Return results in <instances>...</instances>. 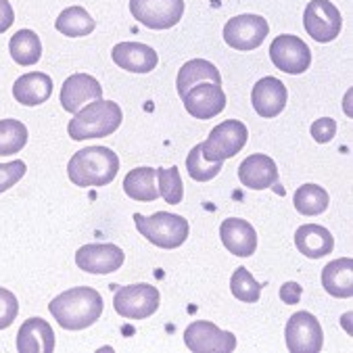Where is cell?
Returning <instances> with one entry per match:
<instances>
[{
  "instance_id": "obj_26",
  "label": "cell",
  "mask_w": 353,
  "mask_h": 353,
  "mask_svg": "<svg viewBox=\"0 0 353 353\" xmlns=\"http://www.w3.org/2000/svg\"><path fill=\"white\" fill-rule=\"evenodd\" d=\"M54 28L59 34L67 38H84L94 32L97 21L84 7H67L65 11L59 13Z\"/></svg>"
},
{
  "instance_id": "obj_22",
  "label": "cell",
  "mask_w": 353,
  "mask_h": 353,
  "mask_svg": "<svg viewBox=\"0 0 353 353\" xmlns=\"http://www.w3.org/2000/svg\"><path fill=\"white\" fill-rule=\"evenodd\" d=\"M322 287L336 299H349L353 295V259L341 257L322 270Z\"/></svg>"
},
{
  "instance_id": "obj_25",
  "label": "cell",
  "mask_w": 353,
  "mask_h": 353,
  "mask_svg": "<svg viewBox=\"0 0 353 353\" xmlns=\"http://www.w3.org/2000/svg\"><path fill=\"white\" fill-rule=\"evenodd\" d=\"M155 168H134L123 178V192L132 201L151 203L159 199V190L155 186Z\"/></svg>"
},
{
  "instance_id": "obj_29",
  "label": "cell",
  "mask_w": 353,
  "mask_h": 353,
  "mask_svg": "<svg viewBox=\"0 0 353 353\" xmlns=\"http://www.w3.org/2000/svg\"><path fill=\"white\" fill-rule=\"evenodd\" d=\"M28 145V128L19 119H0V155L9 157Z\"/></svg>"
},
{
  "instance_id": "obj_23",
  "label": "cell",
  "mask_w": 353,
  "mask_h": 353,
  "mask_svg": "<svg viewBox=\"0 0 353 353\" xmlns=\"http://www.w3.org/2000/svg\"><path fill=\"white\" fill-rule=\"evenodd\" d=\"M295 247L310 259H320L334 249V236L320 224H303L295 232Z\"/></svg>"
},
{
  "instance_id": "obj_17",
  "label": "cell",
  "mask_w": 353,
  "mask_h": 353,
  "mask_svg": "<svg viewBox=\"0 0 353 353\" xmlns=\"http://www.w3.org/2000/svg\"><path fill=\"white\" fill-rule=\"evenodd\" d=\"M111 59L117 67L132 74H151L159 63L155 48L143 42H119L111 50Z\"/></svg>"
},
{
  "instance_id": "obj_30",
  "label": "cell",
  "mask_w": 353,
  "mask_h": 353,
  "mask_svg": "<svg viewBox=\"0 0 353 353\" xmlns=\"http://www.w3.org/2000/svg\"><path fill=\"white\" fill-rule=\"evenodd\" d=\"M230 291L243 303H257L261 297V285L253 278V274L247 268L234 270L230 278Z\"/></svg>"
},
{
  "instance_id": "obj_28",
  "label": "cell",
  "mask_w": 353,
  "mask_h": 353,
  "mask_svg": "<svg viewBox=\"0 0 353 353\" xmlns=\"http://www.w3.org/2000/svg\"><path fill=\"white\" fill-rule=\"evenodd\" d=\"M293 205L297 209V214H301V216H307V218L320 216L328 209L330 196H328L326 188H322L318 184H303L295 190Z\"/></svg>"
},
{
  "instance_id": "obj_20",
  "label": "cell",
  "mask_w": 353,
  "mask_h": 353,
  "mask_svg": "<svg viewBox=\"0 0 353 353\" xmlns=\"http://www.w3.org/2000/svg\"><path fill=\"white\" fill-rule=\"evenodd\" d=\"M239 180L243 182V186H247L251 190L270 188L278 182L276 161L268 155H261V153L249 155L239 168Z\"/></svg>"
},
{
  "instance_id": "obj_27",
  "label": "cell",
  "mask_w": 353,
  "mask_h": 353,
  "mask_svg": "<svg viewBox=\"0 0 353 353\" xmlns=\"http://www.w3.org/2000/svg\"><path fill=\"white\" fill-rule=\"evenodd\" d=\"M11 59L21 67H32L42 57V42L34 30H19L9 42Z\"/></svg>"
},
{
  "instance_id": "obj_21",
  "label": "cell",
  "mask_w": 353,
  "mask_h": 353,
  "mask_svg": "<svg viewBox=\"0 0 353 353\" xmlns=\"http://www.w3.org/2000/svg\"><path fill=\"white\" fill-rule=\"evenodd\" d=\"M52 78L42 72H30L13 84V97L23 107H38L52 94Z\"/></svg>"
},
{
  "instance_id": "obj_36",
  "label": "cell",
  "mask_w": 353,
  "mask_h": 353,
  "mask_svg": "<svg viewBox=\"0 0 353 353\" xmlns=\"http://www.w3.org/2000/svg\"><path fill=\"white\" fill-rule=\"evenodd\" d=\"M301 295H303V289H301V285H297V282H285V285L280 287V299L287 305L299 303Z\"/></svg>"
},
{
  "instance_id": "obj_1",
  "label": "cell",
  "mask_w": 353,
  "mask_h": 353,
  "mask_svg": "<svg viewBox=\"0 0 353 353\" xmlns=\"http://www.w3.org/2000/svg\"><path fill=\"white\" fill-rule=\"evenodd\" d=\"M103 297L92 287H76L57 295L48 303V312L65 330H84L103 314Z\"/></svg>"
},
{
  "instance_id": "obj_3",
  "label": "cell",
  "mask_w": 353,
  "mask_h": 353,
  "mask_svg": "<svg viewBox=\"0 0 353 353\" xmlns=\"http://www.w3.org/2000/svg\"><path fill=\"white\" fill-rule=\"evenodd\" d=\"M123 113L121 107L113 101H92L69 121L67 132L74 140H88V138H107L121 125Z\"/></svg>"
},
{
  "instance_id": "obj_32",
  "label": "cell",
  "mask_w": 353,
  "mask_h": 353,
  "mask_svg": "<svg viewBox=\"0 0 353 353\" xmlns=\"http://www.w3.org/2000/svg\"><path fill=\"white\" fill-rule=\"evenodd\" d=\"M155 180L159 182L157 190H159V196H163L165 203L170 205H178L182 203V196H184V184H182V176L178 172V168H168V170H155Z\"/></svg>"
},
{
  "instance_id": "obj_10",
  "label": "cell",
  "mask_w": 353,
  "mask_h": 353,
  "mask_svg": "<svg viewBox=\"0 0 353 353\" xmlns=\"http://www.w3.org/2000/svg\"><path fill=\"white\" fill-rule=\"evenodd\" d=\"M270 34V26L261 15H236L224 26V42L241 52L255 50L261 46L265 36Z\"/></svg>"
},
{
  "instance_id": "obj_34",
  "label": "cell",
  "mask_w": 353,
  "mask_h": 353,
  "mask_svg": "<svg viewBox=\"0 0 353 353\" xmlns=\"http://www.w3.org/2000/svg\"><path fill=\"white\" fill-rule=\"evenodd\" d=\"M19 314V301L17 297L9 291L0 287V330L9 328Z\"/></svg>"
},
{
  "instance_id": "obj_12",
  "label": "cell",
  "mask_w": 353,
  "mask_h": 353,
  "mask_svg": "<svg viewBox=\"0 0 353 353\" xmlns=\"http://www.w3.org/2000/svg\"><path fill=\"white\" fill-rule=\"evenodd\" d=\"M303 26L316 42L326 44L336 40V36L341 34L343 17L330 0H312L303 13Z\"/></svg>"
},
{
  "instance_id": "obj_19",
  "label": "cell",
  "mask_w": 353,
  "mask_h": 353,
  "mask_svg": "<svg viewBox=\"0 0 353 353\" xmlns=\"http://www.w3.org/2000/svg\"><path fill=\"white\" fill-rule=\"evenodd\" d=\"M19 353H52L54 351V330L44 318H30L21 324L17 332Z\"/></svg>"
},
{
  "instance_id": "obj_37",
  "label": "cell",
  "mask_w": 353,
  "mask_h": 353,
  "mask_svg": "<svg viewBox=\"0 0 353 353\" xmlns=\"http://www.w3.org/2000/svg\"><path fill=\"white\" fill-rule=\"evenodd\" d=\"M15 21V13L9 0H0V34H5Z\"/></svg>"
},
{
  "instance_id": "obj_4",
  "label": "cell",
  "mask_w": 353,
  "mask_h": 353,
  "mask_svg": "<svg viewBox=\"0 0 353 353\" xmlns=\"http://www.w3.org/2000/svg\"><path fill=\"white\" fill-rule=\"evenodd\" d=\"M134 224L140 234L159 249H178L186 243L190 230L188 220L170 211H157L149 218L134 214Z\"/></svg>"
},
{
  "instance_id": "obj_18",
  "label": "cell",
  "mask_w": 353,
  "mask_h": 353,
  "mask_svg": "<svg viewBox=\"0 0 353 353\" xmlns=\"http://www.w3.org/2000/svg\"><path fill=\"white\" fill-rule=\"evenodd\" d=\"M220 239L224 247L236 257H251L257 251L255 228L241 218H228L220 226Z\"/></svg>"
},
{
  "instance_id": "obj_9",
  "label": "cell",
  "mask_w": 353,
  "mask_h": 353,
  "mask_svg": "<svg viewBox=\"0 0 353 353\" xmlns=\"http://www.w3.org/2000/svg\"><path fill=\"white\" fill-rule=\"evenodd\" d=\"M285 341L291 353H320L324 347V330L316 316L297 312L285 326Z\"/></svg>"
},
{
  "instance_id": "obj_15",
  "label": "cell",
  "mask_w": 353,
  "mask_h": 353,
  "mask_svg": "<svg viewBox=\"0 0 353 353\" xmlns=\"http://www.w3.org/2000/svg\"><path fill=\"white\" fill-rule=\"evenodd\" d=\"M287 101H289L287 86L282 84L278 78H272V76L261 78L251 90L253 109L263 119H272V117L280 115L287 107Z\"/></svg>"
},
{
  "instance_id": "obj_16",
  "label": "cell",
  "mask_w": 353,
  "mask_h": 353,
  "mask_svg": "<svg viewBox=\"0 0 353 353\" xmlns=\"http://www.w3.org/2000/svg\"><path fill=\"white\" fill-rule=\"evenodd\" d=\"M103 99V86L97 78L88 74H74L69 76L61 86V107L67 113H78L86 103Z\"/></svg>"
},
{
  "instance_id": "obj_35",
  "label": "cell",
  "mask_w": 353,
  "mask_h": 353,
  "mask_svg": "<svg viewBox=\"0 0 353 353\" xmlns=\"http://www.w3.org/2000/svg\"><path fill=\"white\" fill-rule=\"evenodd\" d=\"M310 132H312L316 143L326 145V143H330V140L334 138V134H336V121L330 119V117H320V119H316L312 123Z\"/></svg>"
},
{
  "instance_id": "obj_14",
  "label": "cell",
  "mask_w": 353,
  "mask_h": 353,
  "mask_svg": "<svg viewBox=\"0 0 353 353\" xmlns=\"http://www.w3.org/2000/svg\"><path fill=\"white\" fill-rule=\"evenodd\" d=\"M125 261V253L111 243H90L78 249L76 265L88 274H111L117 272Z\"/></svg>"
},
{
  "instance_id": "obj_5",
  "label": "cell",
  "mask_w": 353,
  "mask_h": 353,
  "mask_svg": "<svg viewBox=\"0 0 353 353\" xmlns=\"http://www.w3.org/2000/svg\"><path fill=\"white\" fill-rule=\"evenodd\" d=\"M249 140V130L239 119H226L211 130L209 138L201 143V153L209 161H226L239 155Z\"/></svg>"
},
{
  "instance_id": "obj_31",
  "label": "cell",
  "mask_w": 353,
  "mask_h": 353,
  "mask_svg": "<svg viewBox=\"0 0 353 353\" xmlns=\"http://www.w3.org/2000/svg\"><path fill=\"white\" fill-rule=\"evenodd\" d=\"M186 170L194 182H209L222 172V161L205 159V155L201 153V145H196V147H192V151L186 157Z\"/></svg>"
},
{
  "instance_id": "obj_13",
  "label": "cell",
  "mask_w": 353,
  "mask_h": 353,
  "mask_svg": "<svg viewBox=\"0 0 353 353\" xmlns=\"http://www.w3.org/2000/svg\"><path fill=\"white\" fill-rule=\"evenodd\" d=\"M184 109L188 115L194 119H211L218 117L226 109V92L222 84H211V82H201L192 86L184 97H182Z\"/></svg>"
},
{
  "instance_id": "obj_6",
  "label": "cell",
  "mask_w": 353,
  "mask_h": 353,
  "mask_svg": "<svg viewBox=\"0 0 353 353\" xmlns=\"http://www.w3.org/2000/svg\"><path fill=\"white\" fill-rule=\"evenodd\" d=\"M161 295L157 287L151 285H130L119 287L113 297V307L121 318L145 320L159 310Z\"/></svg>"
},
{
  "instance_id": "obj_8",
  "label": "cell",
  "mask_w": 353,
  "mask_h": 353,
  "mask_svg": "<svg viewBox=\"0 0 353 353\" xmlns=\"http://www.w3.org/2000/svg\"><path fill=\"white\" fill-rule=\"evenodd\" d=\"M130 13L149 30H172L184 15V0H130Z\"/></svg>"
},
{
  "instance_id": "obj_7",
  "label": "cell",
  "mask_w": 353,
  "mask_h": 353,
  "mask_svg": "<svg viewBox=\"0 0 353 353\" xmlns=\"http://www.w3.org/2000/svg\"><path fill=\"white\" fill-rule=\"evenodd\" d=\"M270 59L280 72L301 76L312 65V50L299 36L282 34L276 36L274 42L270 44Z\"/></svg>"
},
{
  "instance_id": "obj_2",
  "label": "cell",
  "mask_w": 353,
  "mask_h": 353,
  "mask_svg": "<svg viewBox=\"0 0 353 353\" xmlns=\"http://www.w3.org/2000/svg\"><path fill=\"white\" fill-rule=\"evenodd\" d=\"M119 157L107 147H86L67 163V176L80 188H99L115 180Z\"/></svg>"
},
{
  "instance_id": "obj_33",
  "label": "cell",
  "mask_w": 353,
  "mask_h": 353,
  "mask_svg": "<svg viewBox=\"0 0 353 353\" xmlns=\"http://www.w3.org/2000/svg\"><path fill=\"white\" fill-rule=\"evenodd\" d=\"M26 161L15 159L9 163H0V194L7 192L9 188H13L23 176H26Z\"/></svg>"
},
{
  "instance_id": "obj_24",
  "label": "cell",
  "mask_w": 353,
  "mask_h": 353,
  "mask_svg": "<svg viewBox=\"0 0 353 353\" xmlns=\"http://www.w3.org/2000/svg\"><path fill=\"white\" fill-rule=\"evenodd\" d=\"M201 82H211V84H222V76H220V69L209 63L205 59H192L188 63H184L178 72L176 78V90L178 97L182 99L192 86L201 84Z\"/></svg>"
},
{
  "instance_id": "obj_11",
  "label": "cell",
  "mask_w": 353,
  "mask_h": 353,
  "mask_svg": "<svg viewBox=\"0 0 353 353\" xmlns=\"http://www.w3.org/2000/svg\"><path fill=\"white\" fill-rule=\"evenodd\" d=\"M184 343L192 353H230L236 349V336L230 330L218 328L214 322L196 320L184 330Z\"/></svg>"
}]
</instances>
